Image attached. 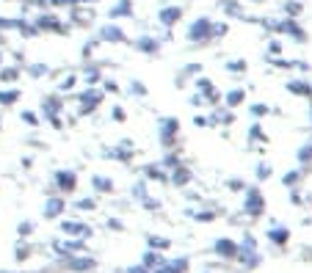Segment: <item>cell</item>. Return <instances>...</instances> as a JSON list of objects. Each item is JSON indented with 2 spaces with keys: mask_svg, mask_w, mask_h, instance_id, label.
I'll return each instance as SVG.
<instances>
[{
  "mask_svg": "<svg viewBox=\"0 0 312 273\" xmlns=\"http://www.w3.org/2000/svg\"><path fill=\"white\" fill-rule=\"evenodd\" d=\"M177 136H180V122L174 119V116H166V119H160V143L166 149H171L177 143Z\"/></svg>",
  "mask_w": 312,
  "mask_h": 273,
  "instance_id": "2",
  "label": "cell"
},
{
  "mask_svg": "<svg viewBox=\"0 0 312 273\" xmlns=\"http://www.w3.org/2000/svg\"><path fill=\"white\" fill-rule=\"evenodd\" d=\"M0 125H3V119H0Z\"/></svg>",
  "mask_w": 312,
  "mask_h": 273,
  "instance_id": "40",
  "label": "cell"
},
{
  "mask_svg": "<svg viewBox=\"0 0 312 273\" xmlns=\"http://www.w3.org/2000/svg\"><path fill=\"white\" fill-rule=\"evenodd\" d=\"M271 171H274V168H271L268 163H260V166H257V179H268Z\"/></svg>",
  "mask_w": 312,
  "mask_h": 273,
  "instance_id": "30",
  "label": "cell"
},
{
  "mask_svg": "<svg viewBox=\"0 0 312 273\" xmlns=\"http://www.w3.org/2000/svg\"><path fill=\"white\" fill-rule=\"evenodd\" d=\"M246 61H240V58H235V61H229L227 64V72H232V75H240V72H246Z\"/></svg>",
  "mask_w": 312,
  "mask_h": 273,
  "instance_id": "22",
  "label": "cell"
},
{
  "mask_svg": "<svg viewBox=\"0 0 312 273\" xmlns=\"http://www.w3.org/2000/svg\"><path fill=\"white\" fill-rule=\"evenodd\" d=\"M55 182H58L61 190H75L78 177H75V171H58V174H55Z\"/></svg>",
  "mask_w": 312,
  "mask_h": 273,
  "instance_id": "12",
  "label": "cell"
},
{
  "mask_svg": "<svg viewBox=\"0 0 312 273\" xmlns=\"http://www.w3.org/2000/svg\"><path fill=\"white\" fill-rule=\"evenodd\" d=\"M91 182H94V188H97V190H114V182H111V179H105L102 174L91 177Z\"/></svg>",
  "mask_w": 312,
  "mask_h": 273,
  "instance_id": "21",
  "label": "cell"
},
{
  "mask_svg": "<svg viewBox=\"0 0 312 273\" xmlns=\"http://www.w3.org/2000/svg\"><path fill=\"white\" fill-rule=\"evenodd\" d=\"M249 138H252V141H268V136L263 133V127H260V125H252V130H249Z\"/></svg>",
  "mask_w": 312,
  "mask_h": 273,
  "instance_id": "26",
  "label": "cell"
},
{
  "mask_svg": "<svg viewBox=\"0 0 312 273\" xmlns=\"http://www.w3.org/2000/svg\"><path fill=\"white\" fill-rule=\"evenodd\" d=\"M19 72H22V66H8V69L0 66V83H14L19 77Z\"/></svg>",
  "mask_w": 312,
  "mask_h": 273,
  "instance_id": "16",
  "label": "cell"
},
{
  "mask_svg": "<svg viewBox=\"0 0 312 273\" xmlns=\"http://www.w3.org/2000/svg\"><path fill=\"white\" fill-rule=\"evenodd\" d=\"M221 8L227 17H238V19H246V11L240 6V0H221Z\"/></svg>",
  "mask_w": 312,
  "mask_h": 273,
  "instance_id": "11",
  "label": "cell"
},
{
  "mask_svg": "<svg viewBox=\"0 0 312 273\" xmlns=\"http://www.w3.org/2000/svg\"><path fill=\"white\" fill-rule=\"evenodd\" d=\"M19 119H22L25 125H30V127H36V125H39V119L33 116V113H28V111H22V113H19Z\"/></svg>",
  "mask_w": 312,
  "mask_h": 273,
  "instance_id": "31",
  "label": "cell"
},
{
  "mask_svg": "<svg viewBox=\"0 0 312 273\" xmlns=\"http://www.w3.org/2000/svg\"><path fill=\"white\" fill-rule=\"evenodd\" d=\"M299 160L301 163H312V143H304V146L299 149Z\"/></svg>",
  "mask_w": 312,
  "mask_h": 273,
  "instance_id": "28",
  "label": "cell"
},
{
  "mask_svg": "<svg viewBox=\"0 0 312 273\" xmlns=\"http://www.w3.org/2000/svg\"><path fill=\"white\" fill-rule=\"evenodd\" d=\"M102 89L111 91V94H119V83L116 80H102Z\"/></svg>",
  "mask_w": 312,
  "mask_h": 273,
  "instance_id": "33",
  "label": "cell"
},
{
  "mask_svg": "<svg viewBox=\"0 0 312 273\" xmlns=\"http://www.w3.org/2000/svg\"><path fill=\"white\" fill-rule=\"evenodd\" d=\"M246 210L252 215H260V210H263V199H260L257 190H252V196H249V202H246Z\"/></svg>",
  "mask_w": 312,
  "mask_h": 273,
  "instance_id": "17",
  "label": "cell"
},
{
  "mask_svg": "<svg viewBox=\"0 0 312 273\" xmlns=\"http://www.w3.org/2000/svg\"><path fill=\"white\" fill-rule=\"evenodd\" d=\"M282 8H285V14H288L290 19H296L301 11H304V6H301L299 0H285V6H282Z\"/></svg>",
  "mask_w": 312,
  "mask_h": 273,
  "instance_id": "18",
  "label": "cell"
},
{
  "mask_svg": "<svg viewBox=\"0 0 312 273\" xmlns=\"http://www.w3.org/2000/svg\"><path fill=\"white\" fill-rule=\"evenodd\" d=\"M25 72H28L30 77H44V75H47V66H44V64H30Z\"/></svg>",
  "mask_w": 312,
  "mask_h": 273,
  "instance_id": "23",
  "label": "cell"
},
{
  "mask_svg": "<svg viewBox=\"0 0 312 273\" xmlns=\"http://www.w3.org/2000/svg\"><path fill=\"white\" fill-rule=\"evenodd\" d=\"M221 100H224V105H227V111H232V108H238V105L246 102V91H243V89H232V91H227Z\"/></svg>",
  "mask_w": 312,
  "mask_h": 273,
  "instance_id": "10",
  "label": "cell"
},
{
  "mask_svg": "<svg viewBox=\"0 0 312 273\" xmlns=\"http://www.w3.org/2000/svg\"><path fill=\"white\" fill-rule=\"evenodd\" d=\"M249 3H263V0H249Z\"/></svg>",
  "mask_w": 312,
  "mask_h": 273,
  "instance_id": "39",
  "label": "cell"
},
{
  "mask_svg": "<svg viewBox=\"0 0 312 273\" xmlns=\"http://www.w3.org/2000/svg\"><path fill=\"white\" fill-rule=\"evenodd\" d=\"M163 163H166L168 168H177V166H180V157H177V152H168V157Z\"/></svg>",
  "mask_w": 312,
  "mask_h": 273,
  "instance_id": "34",
  "label": "cell"
},
{
  "mask_svg": "<svg viewBox=\"0 0 312 273\" xmlns=\"http://www.w3.org/2000/svg\"><path fill=\"white\" fill-rule=\"evenodd\" d=\"M268 111H271V108H268V105H263V102L252 105V116H254V119H263V116H268Z\"/></svg>",
  "mask_w": 312,
  "mask_h": 273,
  "instance_id": "29",
  "label": "cell"
},
{
  "mask_svg": "<svg viewBox=\"0 0 312 273\" xmlns=\"http://www.w3.org/2000/svg\"><path fill=\"white\" fill-rule=\"evenodd\" d=\"M180 19H182V8L180 6H163L160 11H157V22L166 25V28H174Z\"/></svg>",
  "mask_w": 312,
  "mask_h": 273,
  "instance_id": "7",
  "label": "cell"
},
{
  "mask_svg": "<svg viewBox=\"0 0 312 273\" xmlns=\"http://www.w3.org/2000/svg\"><path fill=\"white\" fill-rule=\"evenodd\" d=\"M100 39H102V42H111V44H125L127 42V33L116 22H108L105 28L100 30Z\"/></svg>",
  "mask_w": 312,
  "mask_h": 273,
  "instance_id": "6",
  "label": "cell"
},
{
  "mask_svg": "<svg viewBox=\"0 0 312 273\" xmlns=\"http://www.w3.org/2000/svg\"><path fill=\"white\" fill-rule=\"evenodd\" d=\"M61 207H64V202H61V199H53V202L47 204V215H55V213H61Z\"/></svg>",
  "mask_w": 312,
  "mask_h": 273,
  "instance_id": "32",
  "label": "cell"
},
{
  "mask_svg": "<svg viewBox=\"0 0 312 273\" xmlns=\"http://www.w3.org/2000/svg\"><path fill=\"white\" fill-rule=\"evenodd\" d=\"M33 25H36L39 33H42V30H53V33H69V25H64L58 17H55V14H44V11H42Z\"/></svg>",
  "mask_w": 312,
  "mask_h": 273,
  "instance_id": "3",
  "label": "cell"
},
{
  "mask_svg": "<svg viewBox=\"0 0 312 273\" xmlns=\"http://www.w3.org/2000/svg\"><path fill=\"white\" fill-rule=\"evenodd\" d=\"M133 47L138 50V53H147V55H155L157 50H160V42H157L155 36H141V39H136L133 42Z\"/></svg>",
  "mask_w": 312,
  "mask_h": 273,
  "instance_id": "8",
  "label": "cell"
},
{
  "mask_svg": "<svg viewBox=\"0 0 312 273\" xmlns=\"http://www.w3.org/2000/svg\"><path fill=\"white\" fill-rule=\"evenodd\" d=\"M130 94H136V97H147V86L141 83V80H130Z\"/></svg>",
  "mask_w": 312,
  "mask_h": 273,
  "instance_id": "25",
  "label": "cell"
},
{
  "mask_svg": "<svg viewBox=\"0 0 312 273\" xmlns=\"http://www.w3.org/2000/svg\"><path fill=\"white\" fill-rule=\"evenodd\" d=\"M193 86H196V91L204 97V102H210V105L221 102V91L216 89V83H213V80H207V77H202V75H199V77H196V83H193Z\"/></svg>",
  "mask_w": 312,
  "mask_h": 273,
  "instance_id": "4",
  "label": "cell"
},
{
  "mask_svg": "<svg viewBox=\"0 0 312 273\" xmlns=\"http://www.w3.org/2000/svg\"><path fill=\"white\" fill-rule=\"evenodd\" d=\"M301 179V174L299 171H290V174H285V185H296Z\"/></svg>",
  "mask_w": 312,
  "mask_h": 273,
  "instance_id": "36",
  "label": "cell"
},
{
  "mask_svg": "<svg viewBox=\"0 0 312 273\" xmlns=\"http://www.w3.org/2000/svg\"><path fill=\"white\" fill-rule=\"evenodd\" d=\"M100 66H94V64H91V66H86V69H83V80H86V83H89V86H94V83H100Z\"/></svg>",
  "mask_w": 312,
  "mask_h": 273,
  "instance_id": "19",
  "label": "cell"
},
{
  "mask_svg": "<svg viewBox=\"0 0 312 273\" xmlns=\"http://www.w3.org/2000/svg\"><path fill=\"white\" fill-rule=\"evenodd\" d=\"M191 179H193V177H191V171H188V168H182V166H177L174 171H171V182L180 185V188H182V185H188Z\"/></svg>",
  "mask_w": 312,
  "mask_h": 273,
  "instance_id": "14",
  "label": "cell"
},
{
  "mask_svg": "<svg viewBox=\"0 0 312 273\" xmlns=\"http://www.w3.org/2000/svg\"><path fill=\"white\" fill-rule=\"evenodd\" d=\"M19 94H22V91L19 89H0V105H14V102L19 100Z\"/></svg>",
  "mask_w": 312,
  "mask_h": 273,
  "instance_id": "15",
  "label": "cell"
},
{
  "mask_svg": "<svg viewBox=\"0 0 312 273\" xmlns=\"http://www.w3.org/2000/svg\"><path fill=\"white\" fill-rule=\"evenodd\" d=\"M285 89H288L290 94H296V97L312 100V83H310V80H288V86H285Z\"/></svg>",
  "mask_w": 312,
  "mask_h": 273,
  "instance_id": "9",
  "label": "cell"
},
{
  "mask_svg": "<svg viewBox=\"0 0 312 273\" xmlns=\"http://www.w3.org/2000/svg\"><path fill=\"white\" fill-rule=\"evenodd\" d=\"M282 42H279V39H271V42H268V55H271V58H276V55H282Z\"/></svg>",
  "mask_w": 312,
  "mask_h": 273,
  "instance_id": "24",
  "label": "cell"
},
{
  "mask_svg": "<svg viewBox=\"0 0 312 273\" xmlns=\"http://www.w3.org/2000/svg\"><path fill=\"white\" fill-rule=\"evenodd\" d=\"M0 66H3V50H0Z\"/></svg>",
  "mask_w": 312,
  "mask_h": 273,
  "instance_id": "38",
  "label": "cell"
},
{
  "mask_svg": "<svg viewBox=\"0 0 312 273\" xmlns=\"http://www.w3.org/2000/svg\"><path fill=\"white\" fill-rule=\"evenodd\" d=\"M111 116H114V122H125V119H127V113H125V108H122V105H116Z\"/></svg>",
  "mask_w": 312,
  "mask_h": 273,
  "instance_id": "35",
  "label": "cell"
},
{
  "mask_svg": "<svg viewBox=\"0 0 312 273\" xmlns=\"http://www.w3.org/2000/svg\"><path fill=\"white\" fill-rule=\"evenodd\" d=\"M100 102H102V94L94 86H89V91L80 94V113H94L97 108H100Z\"/></svg>",
  "mask_w": 312,
  "mask_h": 273,
  "instance_id": "5",
  "label": "cell"
},
{
  "mask_svg": "<svg viewBox=\"0 0 312 273\" xmlns=\"http://www.w3.org/2000/svg\"><path fill=\"white\" fill-rule=\"evenodd\" d=\"M130 14H133V0H119V3L108 11V17L119 19V17H130Z\"/></svg>",
  "mask_w": 312,
  "mask_h": 273,
  "instance_id": "13",
  "label": "cell"
},
{
  "mask_svg": "<svg viewBox=\"0 0 312 273\" xmlns=\"http://www.w3.org/2000/svg\"><path fill=\"white\" fill-rule=\"evenodd\" d=\"M193 125H196V127H204V125H207V119H204V116H193Z\"/></svg>",
  "mask_w": 312,
  "mask_h": 273,
  "instance_id": "37",
  "label": "cell"
},
{
  "mask_svg": "<svg viewBox=\"0 0 312 273\" xmlns=\"http://www.w3.org/2000/svg\"><path fill=\"white\" fill-rule=\"evenodd\" d=\"M147 177L163 182V179H166V171H163V168H157V166H150V168H147Z\"/></svg>",
  "mask_w": 312,
  "mask_h": 273,
  "instance_id": "27",
  "label": "cell"
},
{
  "mask_svg": "<svg viewBox=\"0 0 312 273\" xmlns=\"http://www.w3.org/2000/svg\"><path fill=\"white\" fill-rule=\"evenodd\" d=\"M188 39L193 44H210L213 42V19L210 17H199L188 28Z\"/></svg>",
  "mask_w": 312,
  "mask_h": 273,
  "instance_id": "1",
  "label": "cell"
},
{
  "mask_svg": "<svg viewBox=\"0 0 312 273\" xmlns=\"http://www.w3.org/2000/svg\"><path fill=\"white\" fill-rule=\"evenodd\" d=\"M75 86H78V75H69V77H64L58 83V94H66V91H72Z\"/></svg>",
  "mask_w": 312,
  "mask_h": 273,
  "instance_id": "20",
  "label": "cell"
}]
</instances>
